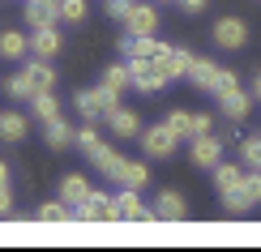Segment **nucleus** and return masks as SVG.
I'll return each instance as SVG.
<instances>
[{"label":"nucleus","instance_id":"37","mask_svg":"<svg viewBox=\"0 0 261 252\" xmlns=\"http://www.w3.org/2000/svg\"><path fill=\"white\" fill-rule=\"evenodd\" d=\"M0 188H9V162L0 158Z\"/></svg>","mask_w":261,"mask_h":252},{"label":"nucleus","instance_id":"23","mask_svg":"<svg viewBox=\"0 0 261 252\" xmlns=\"http://www.w3.org/2000/svg\"><path fill=\"white\" fill-rule=\"evenodd\" d=\"M26 128H30V120L21 116V111H0V141H21L26 137Z\"/></svg>","mask_w":261,"mask_h":252},{"label":"nucleus","instance_id":"17","mask_svg":"<svg viewBox=\"0 0 261 252\" xmlns=\"http://www.w3.org/2000/svg\"><path fill=\"white\" fill-rule=\"evenodd\" d=\"M86 158H90V162H94V171H103L107 180H116V175H120V167H124V154H120L116 146H107V141L94 150V154H86Z\"/></svg>","mask_w":261,"mask_h":252},{"label":"nucleus","instance_id":"16","mask_svg":"<svg viewBox=\"0 0 261 252\" xmlns=\"http://www.w3.org/2000/svg\"><path fill=\"white\" fill-rule=\"evenodd\" d=\"M60 30L56 26H43V30H35V35H30V56H39V60H51L60 51Z\"/></svg>","mask_w":261,"mask_h":252},{"label":"nucleus","instance_id":"15","mask_svg":"<svg viewBox=\"0 0 261 252\" xmlns=\"http://www.w3.org/2000/svg\"><path fill=\"white\" fill-rule=\"evenodd\" d=\"M43 141H47V150H69L73 141H77V128L69 124V120H47V124H43Z\"/></svg>","mask_w":261,"mask_h":252},{"label":"nucleus","instance_id":"20","mask_svg":"<svg viewBox=\"0 0 261 252\" xmlns=\"http://www.w3.org/2000/svg\"><path fill=\"white\" fill-rule=\"evenodd\" d=\"M193 60H197V56H193L189 47H171V51H167V60H163L159 69L167 73V81H180V77H189V69H193Z\"/></svg>","mask_w":261,"mask_h":252},{"label":"nucleus","instance_id":"28","mask_svg":"<svg viewBox=\"0 0 261 252\" xmlns=\"http://www.w3.org/2000/svg\"><path fill=\"white\" fill-rule=\"evenodd\" d=\"M30 116H35V120H43V124H47V120H56V116H60L56 94H39V98H30Z\"/></svg>","mask_w":261,"mask_h":252},{"label":"nucleus","instance_id":"5","mask_svg":"<svg viewBox=\"0 0 261 252\" xmlns=\"http://www.w3.org/2000/svg\"><path fill=\"white\" fill-rule=\"evenodd\" d=\"M128 81H133V90H137V94H159L163 86H167V73H163L154 60L133 56V60H128Z\"/></svg>","mask_w":261,"mask_h":252},{"label":"nucleus","instance_id":"22","mask_svg":"<svg viewBox=\"0 0 261 252\" xmlns=\"http://www.w3.org/2000/svg\"><path fill=\"white\" fill-rule=\"evenodd\" d=\"M116 184H124V188H146L150 184V167L141 158H124V167L120 175H116Z\"/></svg>","mask_w":261,"mask_h":252},{"label":"nucleus","instance_id":"7","mask_svg":"<svg viewBox=\"0 0 261 252\" xmlns=\"http://www.w3.org/2000/svg\"><path fill=\"white\" fill-rule=\"evenodd\" d=\"M223 146L227 141L219 133H201V137H193V146H189V162L193 167H201V171H214L223 162Z\"/></svg>","mask_w":261,"mask_h":252},{"label":"nucleus","instance_id":"38","mask_svg":"<svg viewBox=\"0 0 261 252\" xmlns=\"http://www.w3.org/2000/svg\"><path fill=\"white\" fill-rule=\"evenodd\" d=\"M253 98H257V103H261V73H257V77H253Z\"/></svg>","mask_w":261,"mask_h":252},{"label":"nucleus","instance_id":"10","mask_svg":"<svg viewBox=\"0 0 261 252\" xmlns=\"http://www.w3.org/2000/svg\"><path fill=\"white\" fill-rule=\"evenodd\" d=\"M103 124H107V133H112V137H120V141L141 137V116H137V111H128V107H120V103H116L112 111L103 116Z\"/></svg>","mask_w":261,"mask_h":252},{"label":"nucleus","instance_id":"18","mask_svg":"<svg viewBox=\"0 0 261 252\" xmlns=\"http://www.w3.org/2000/svg\"><path fill=\"white\" fill-rule=\"evenodd\" d=\"M86 197H90V180H86L82 171H69V175L60 180V201H69L73 210H77V205L86 201Z\"/></svg>","mask_w":261,"mask_h":252},{"label":"nucleus","instance_id":"27","mask_svg":"<svg viewBox=\"0 0 261 252\" xmlns=\"http://www.w3.org/2000/svg\"><path fill=\"white\" fill-rule=\"evenodd\" d=\"M90 17V0H60V21L64 26H86Z\"/></svg>","mask_w":261,"mask_h":252},{"label":"nucleus","instance_id":"31","mask_svg":"<svg viewBox=\"0 0 261 252\" xmlns=\"http://www.w3.org/2000/svg\"><path fill=\"white\" fill-rule=\"evenodd\" d=\"M77 146H82V154H94V150L103 146V133L90 124V120H86V128H77Z\"/></svg>","mask_w":261,"mask_h":252},{"label":"nucleus","instance_id":"26","mask_svg":"<svg viewBox=\"0 0 261 252\" xmlns=\"http://www.w3.org/2000/svg\"><path fill=\"white\" fill-rule=\"evenodd\" d=\"M35 218H39V222H69V218H73V205L56 197V201H43L39 210H35Z\"/></svg>","mask_w":261,"mask_h":252},{"label":"nucleus","instance_id":"34","mask_svg":"<svg viewBox=\"0 0 261 252\" xmlns=\"http://www.w3.org/2000/svg\"><path fill=\"white\" fill-rule=\"evenodd\" d=\"M201 133H214V116H193V137Z\"/></svg>","mask_w":261,"mask_h":252},{"label":"nucleus","instance_id":"2","mask_svg":"<svg viewBox=\"0 0 261 252\" xmlns=\"http://www.w3.org/2000/svg\"><path fill=\"white\" fill-rule=\"evenodd\" d=\"M189 81L197 86V90L214 94V98L240 86V81H236V73H231V69H223L219 60H205V56H197V60H193V69H189Z\"/></svg>","mask_w":261,"mask_h":252},{"label":"nucleus","instance_id":"29","mask_svg":"<svg viewBox=\"0 0 261 252\" xmlns=\"http://www.w3.org/2000/svg\"><path fill=\"white\" fill-rule=\"evenodd\" d=\"M240 158L248 171H261V133L257 137H240Z\"/></svg>","mask_w":261,"mask_h":252},{"label":"nucleus","instance_id":"4","mask_svg":"<svg viewBox=\"0 0 261 252\" xmlns=\"http://www.w3.org/2000/svg\"><path fill=\"white\" fill-rule=\"evenodd\" d=\"M112 210H116V222H154V210L141 201V188H124L112 197Z\"/></svg>","mask_w":261,"mask_h":252},{"label":"nucleus","instance_id":"35","mask_svg":"<svg viewBox=\"0 0 261 252\" xmlns=\"http://www.w3.org/2000/svg\"><path fill=\"white\" fill-rule=\"evenodd\" d=\"M0 218H13V192L0 188Z\"/></svg>","mask_w":261,"mask_h":252},{"label":"nucleus","instance_id":"30","mask_svg":"<svg viewBox=\"0 0 261 252\" xmlns=\"http://www.w3.org/2000/svg\"><path fill=\"white\" fill-rule=\"evenodd\" d=\"M163 124H167L180 141H189V137H193V116H189V111H180V107H176V111H167V120H163Z\"/></svg>","mask_w":261,"mask_h":252},{"label":"nucleus","instance_id":"24","mask_svg":"<svg viewBox=\"0 0 261 252\" xmlns=\"http://www.w3.org/2000/svg\"><path fill=\"white\" fill-rule=\"evenodd\" d=\"M223 197V214L227 218H244L248 210H253V197H248L244 188H231V192H219Z\"/></svg>","mask_w":261,"mask_h":252},{"label":"nucleus","instance_id":"32","mask_svg":"<svg viewBox=\"0 0 261 252\" xmlns=\"http://www.w3.org/2000/svg\"><path fill=\"white\" fill-rule=\"evenodd\" d=\"M240 188L253 197V205H261V171H244V184Z\"/></svg>","mask_w":261,"mask_h":252},{"label":"nucleus","instance_id":"33","mask_svg":"<svg viewBox=\"0 0 261 252\" xmlns=\"http://www.w3.org/2000/svg\"><path fill=\"white\" fill-rule=\"evenodd\" d=\"M137 0H107V17H116V21H124L128 17V9H133Z\"/></svg>","mask_w":261,"mask_h":252},{"label":"nucleus","instance_id":"8","mask_svg":"<svg viewBox=\"0 0 261 252\" xmlns=\"http://www.w3.org/2000/svg\"><path fill=\"white\" fill-rule=\"evenodd\" d=\"M73 218L77 222H116V210H112V192H99L90 188V197L73 210Z\"/></svg>","mask_w":261,"mask_h":252},{"label":"nucleus","instance_id":"11","mask_svg":"<svg viewBox=\"0 0 261 252\" xmlns=\"http://www.w3.org/2000/svg\"><path fill=\"white\" fill-rule=\"evenodd\" d=\"M150 210H154V222H184V218H189V201H184L176 188H167V192L154 197Z\"/></svg>","mask_w":261,"mask_h":252},{"label":"nucleus","instance_id":"12","mask_svg":"<svg viewBox=\"0 0 261 252\" xmlns=\"http://www.w3.org/2000/svg\"><path fill=\"white\" fill-rule=\"evenodd\" d=\"M253 90H227V94H219V111H223V120H231V124H240V120H248V111H253Z\"/></svg>","mask_w":261,"mask_h":252},{"label":"nucleus","instance_id":"3","mask_svg":"<svg viewBox=\"0 0 261 252\" xmlns=\"http://www.w3.org/2000/svg\"><path fill=\"white\" fill-rule=\"evenodd\" d=\"M73 103H77V111L94 124V120H103L116 103H120V94H116V90H107V86L99 81V86H86V90H77V94H73Z\"/></svg>","mask_w":261,"mask_h":252},{"label":"nucleus","instance_id":"9","mask_svg":"<svg viewBox=\"0 0 261 252\" xmlns=\"http://www.w3.org/2000/svg\"><path fill=\"white\" fill-rule=\"evenodd\" d=\"M210 35H214V43H219L223 51H240L248 43V26H244V17H219Z\"/></svg>","mask_w":261,"mask_h":252},{"label":"nucleus","instance_id":"19","mask_svg":"<svg viewBox=\"0 0 261 252\" xmlns=\"http://www.w3.org/2000/svg\"><path fill=\"white\" fill-rule=\"evenodd\" d=\"M30 56V35H17V30H0V60H26Z\"/></svg>","mask_w":261,"mask_h":252},{"label":"nucleus","instance_id":"39","mask_svg":"<svg viewBox=\"0 0 261 252\" xmlns=\"http://www.w3.org/2000/svg\"><path fill=\"white\" fill-rule=\"evenodd\" d=\"M171 5H180V0H171Z\"/></svg>","mask_w":261,"mask_h":252},{"label":"nucleus","instance_id":"25","mask_svg":"<svg viewBox=\"0 0 261 252\" xmlns=\"http://www.w3.org/2000/svg\"><path fill=\"white\" fill-rule=\"evenodd\" d=\"M103 86H107V90H116V94L133 90V81H128V60H120V64H107V69H103Z\"/></svg>","mask_w":261,"mask_h":252},{"label":"nucleus","instance_id":"14","mask_svg":"<svg viewBox=\"0 0 261 252\" xmlns=\"http://www.w3.org/2000/svg\"><path fill=\"white\" fill-rule=\"evenodd\" d=\"M60 21V0H26V26L43 30V26H56Z\"/></svg>","mask_w":261,"mask_h":252},{"label":"nucleus","instance_id":"1","mask_svg":"<svg viewBox=\"0 0 261 252\" xmlns=\"http://www.w3.org/2000/svg\"><path fill=\"white\" fill-rule=\"evenodd\" d=\"M5 90L21 98V103H30V98H39V94H51L56 90V69H51L47 60H30V64H21V69L13 73V77L5 81Z\"/></svg>","mask_w":261,"mask_h":252},{"label":"nucleus","instance_id":"6","mask_svg":"<svg viewBox=\"0 0 261 252\" xmlns=\"http://www.w3.org/2000/svg\"><path fill=\"white\" fill-rule=\"evenodd\" d=\"M141 150H146V158H171L180 150V137L171 133L167 124H150V128H141Z\"/></svg>","mask_w":261,"mask_h":252},{"label":"nucleus","instance_id":"36","mask_svg":"<svg viewBox=\"0 0 261 252\" xmlns=\"http://www.w3.org/2000/svg\"><path fill=\"white\" fill-rule=\"evenodd\" d=\"M180 9H189V13H201V9H205V0H180Z\"/></svg>","mask_w":261,"mask_h":252},{"label":"nucleus","instance_id":"13","mask_svg":"<svg viewBox=\"0 0 261 252\" xmlns=\"http://www.w3.org/2000/svg\"><path fill=\"white\" fill-rule=\"evenodd\" d=\"M154 30H159V9L137 0L128 9V17H124V35H154Z\"/></svg>","mask_w":261,"mask_h":252},{"label":"nucleus","instance_id":"21","mask_svg":"<svg viewBox=\"0 0 261 252\" xmlns=\"http://www.w3.org/2000/svg\"><path fill=\"white\" fill-rule=\"evenodd\" d=\"M244 162H219V167H214V188L219 192H231V188H240L244 184Z\"/></svg>","mask_w":261,"mask_h":252}]
</instances>
